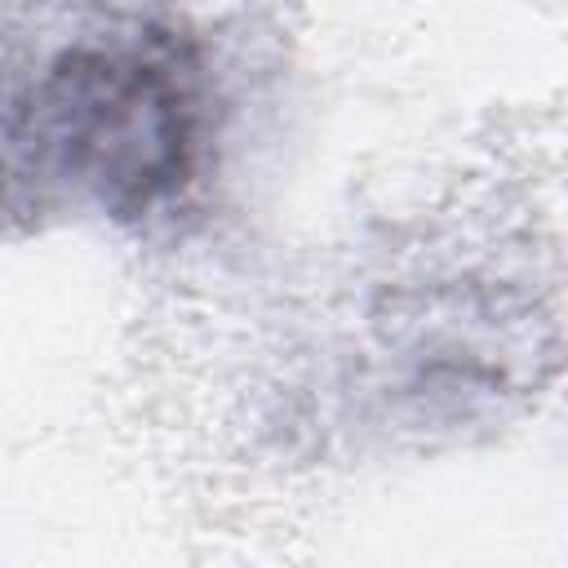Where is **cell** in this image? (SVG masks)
<instances>
[{
  "label": "cell",
  "mask_w": 568,
  "mask_h": 568,
  "mask_svg": "<svg viewBox=\"0 0 568 568\" xmlns=\"http://www.w3.org/2000/svg\"><path fill=\"white\" fill-rule=\"evenodd\" d=\"M200 124V67L173 31L80 22L36 58H0V204L138 217L186 186Z\"/></svg>",
  "instance_id": "obj_1"
}]
</instances>
